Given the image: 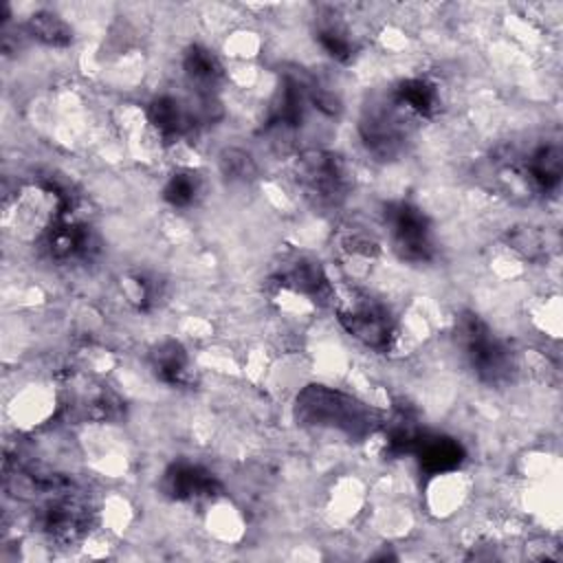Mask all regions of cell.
<instances>
[{"mask_svg": "<svg viewBox=\"0 0 563 563\" xmlns=\"http://www.w3.org/2000/svg\"><path fill=\"white\" fill-rule=\"evenodd\" d=\"M506 242L512 251H517L519 255H523L526 260H532V262L543 260L545 253H548L545 235L539 229L528 227V224H519V227L508 229Z\"/></svg>", "mask_w": 563, "mask_h": 563, "instance_id": "obj_19", "label": "cell"}, {"mask_svg": "<svg viewBox=\"0 0 563 563\" xmlns=\"http://www.w3.org/2000/svg\"><path fill=\"white\" fill-rule=\"evenodd\" d=\"M453 336L482 383L497 387L512 380L517 369L515 356L506 343L493 334L482 317L475 312H462L455 319Z\"/></svg>", "mask_w": 563, "mask_h": 563, "instance_id": "obj_2", "label": "cell"}, {"mask_svg": "<svg viewBox=\"0 0 563 563\" xmlns=\"http://www.w3.org/2000/svg\"><path fill=\"white\" fill-rule=\"evenodd\" d=\"M413 455L420 464V468L429 475H440V473H451L455 471L464 457L466 451L464 446L451 438V435H440V433H424L420 435Z\"/></svg>", "mask_w": 563, "mask_h": 563, "instance_id": "obj_11", "label": "cell"}, {"mask_svg": "<svg viewBox=\"0 0 563 563\" xmlns=\"http://www.w3.org/2000/svg\"><path fill=\"white\" fill-rule=\"evenodd\" d=\"M341 328L361 345L374 352H387L396 336V323L389 310L372 297H354L336 308Z\"/></svg>", "mask_w": 563, "mask_h": 563, "instance_id": "obj_5", "label": "cell"}, {"mask_svg": "<svg viewBox=\"0 0 563 563\" xmlns=\"http://www.w3.org/2000/svg\"><path fill=\"white\" fill-rule=\"evenodd\" d=\"M183 70L198 92H211L213 86L224 77V68L213 51L200 44H191L183 55Z\"/></svg>", "mask_w": 563, "mask_h": 563, "instance_id": "obj_14", "label": "cell"}, {"mask_svg": "<svg viewBox=\"0 0 563 563\" xmlns=\"http://www.w3.org/2000/svg\"><path fill=\"white\" fill-rule=\"evenodd\" d=\"M295 180L303 196L321 209L339 207L350 191L347 165L325 150L303 152L295 163Z\"/></svg>", "mask_w": 563, "mask_h": 563, "instance_id": "obj_3", "label": "cell"}, {"mask_svg": "<svg viewBox=\"0 0 563 563\" xmlns=\"http://www.w3.org/2000/svg\"><path fill=\"white\" fill-rule=\"evenodd\" d=\"M383 216L391 249L402 262L422 264L433 257L435 244L431 222L420 207L407 200H394L385 205Z\"/></svg>", "mask_w": 563, "mask_h": 563, "instance_id": "obj_4", "label": "cell"}, {"mask_svg": "<svg viewBox=\"0 0 563 563\" xmlns=\"http://www.w3.org/2000/svg\"><path fill=\"white\" fill-rule=\"evenodd\" d=\"M92 526L90 508L70 493L53 497L40 512L42 532L57 543L79 541Z\"/></svg>", "mask_w": 563, "mask_h": 563, "instance_id": "obj_7", "label": "cell"}, {"mask_svg": "<svg viewBox=\"0 0 563 563\" xmlns=\"http://www.w3.org/2000/svg\"><path fill=\"white\" fill-rule=\"evenodd\" d=\"M523 174L537 191H541V194L554 191L559 187L561 174H563V154H561L559 145H554V143L539 145L526 158Z\"/></svg>", "mask_w": 563, "mask_h": 563, "instance_id": "obj_13", "label": "cell"}, {"mask_svg": "<svg viewBox=\"0 0 563 563\" xmlns=\"http://www.w3.org/2000/svg\"><path fill=\"white\" fill-rule=\"evenodd\" d=\"M389 99L405 110L409 117L429 119L440 110V92L438 88L422 77H409L394 86Z\"/></svg>", "mask_w": 563, "mask_h": 563, "instance_id": "obj_12", "label": "cell"}, {"mask_svg": "<svg viewBox=\"0 0 563 563\" xmlns=\"http://www.w3.org/2000/svg\"><path fill=\"white\" fill-rule=\"evenodd\" d=\"M42 249L57 262L90 260L99 251L95 231L75 218L51 220L42 235Z\"/></svg>", "mask_w": 563, "mask_h": 563, "instance_id": "obj_8", "label": "cell"}, {"mask_svg": "<svg viewBox=\"0 0 563 563\" xmlns=\"http://www.w3.org/2000/svg\"><path fill=\"white\" fill-rule=\"evenodd\" d=\"M163 493L174 501H205L220 495L218 477L202 464L178 460L167 466L161 479Z\"/></svg>", "mask_w": 563, "mask_h": 563, "instance_id": "obj_9", "label": "cell"}, {"mask_svg": "<svg viewBox=\"0 0 563 563\" xmlns=\"http://www.w3.org/2000/svg\"><path fill=\"white\" fill-rule=\"evenodd\" d=\"M147 119L163 141H176L200 125L194 112V103L180 101L172 95H158L156 99H152L147 108Z\"/></svg>", "mask_w": 563, "mask_h": 563, "instance_id": "obj_10", "label": "cell"}, {"mask_svg": "<svg viewBox=\"0 0 563 563\" xmlns=\"http://www.w3.org/2000/svg\"><path fill=\"white\" fill-rule=\"evenodd\" d=\"M295 416L306 427L339 431L352 440L367 438L380 424L369 405L325 385L303 387L295 400Z\"/></svg>", "mask_w": 563, "mask_h": 563, "instance_id": "obj_1", "label": "cell"}, {"mask_svg": "<svg viewBox=\"0 0 563 563\" xmlns=\"http://www.w3.org/2000/svg\"><path fill=\"white\" fill-rule=\"evenodd\" d=\"M150 363H152V369H154L156 378L167 383V385H183L187 380L189 358H187L185 347L174 339L161 341L152 350Z\"/></svg>", "mask_w": 563, "mask_h": 563, "instance_id": "obj_16", "label": "cell"}, {"mask_svg": "<svg viewBox=\"0 0 563 563\" xmlns=\"http://www.w3.org/2000/svg\"><path fill=\"white\" fill-rule=\"evenodd\" d=\"M202 194V176L191 169H180L169 176L163 187V198L176 209H187L198 202Z\"/></svg>", "mask_w": 563, "mask_h": 563, "instance_id": "obj_18", "label": "cell"}, {"mask_svg": "<svg viewBox=\"0 0 563 563\" xmlns=\"http://www.w3.org/2000/svg\"><path fill=\"white\" fill-rule=\"evenodd\" d=\"M317 42L321 44V48L336 62H350L354 57V42L350 40V33L336 24V22H328L317 31Z\"/></svg>", "mask_w": 563, "mask_h": 563, "instance_id": "obj_20", "label": "cell"}, {"mask_svg": "<svg viewBox=\"0 0 563 563\" xmlns=\"http://www.w3.org/2000/svg\"><path fill=\"white\" fill-rule=\"evenodd\" d=\"M220 169L229 180L249 183L257 176V163L242 147H227L220 154Z\"/></svg>", "mask_w": 563, "mask_h": 563, "instance_id": "obj_21", "label": "cell"}, {"mask_svg": "<svg viewBox=\"0 0 563 563\" xmlns=\"http://www.w3.org/2000/svg\"><path fill=\"white\" fill-rule=\"evenodd\" d=\"M26 33L46 46H68L73 42L70 24L53 11H35L26 20Z\"/></svg>", "mask_w": 563, "mask_h": 563, "instance_id": "obj_17", "label": "cell"}, {"mask_svg": "<svg viewBox=\"0 0 563 563\" xmlns=\"http://www.w3.org/2000/svg\"><path fill=\"white\" fill-rule=\"evenodd\" d=\"M409 114L400 110L391 99L389 103H376L365 108L358 121V134L367 152L387 161L405 150L409 139Z\"/></svg>", "mask_w": 563, "mask_h": 563, "instance_id": "obj_6", "label": "cell"}, {"mask_svg": "<svg viewBox=\"0 0 563 563\" xmlns=\"http://www.w3.org/2000/svg\"><path fill=\"white\" fill-rule=\"evenodd\" d=\"M282 284L301 295H308L314 301H325L330 297L328 277H325L323 268L319 266V262H312V260L292 262L282 273Z\"/></svg>", "mask_w": 563, "mask_h": 563, "instance_id": "obj_15", "label": "cell"}]
</instances>
